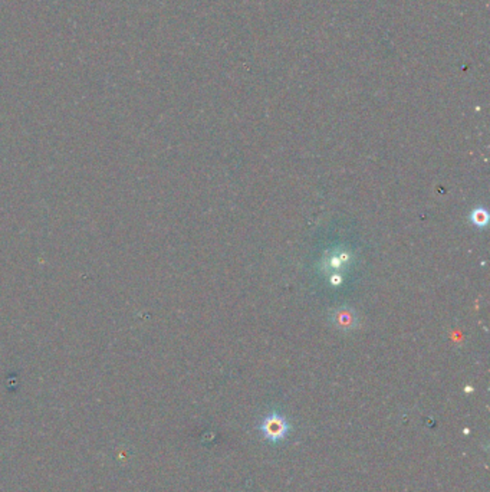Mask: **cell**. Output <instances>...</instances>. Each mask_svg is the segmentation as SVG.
Returning <instances> with one entry per match:
<instances>
[{"label":"cell","instance_id":"obj_1","mask_svg":"<svg viewBox=\"0 0 490 492\" xmlns=\"http://www.w3.org/2000/svg\"><path fill=\"white\" fill-rule=\"evenodd\" d=\"M354 254L351 249H348L347 246H333V248L328 249L321 262H319V270L322 274L332 275V274H347L351 266L354 265Z\"/></svg>","mask_w":490,"mask_h":492},{"label":"cell","instance_id":"obj_2","mask_svg":"<svg viewBox=\"0 0 490 492\" xmlns=\"http://www.w3.org/2000/svg\"><path fill=\"white\" fill-rule=\"evenodd\" d=\"M289 429H291V426H289L287 420L279 413L267 415L260 424L262 433L271 442H279L285 439L286 435L289 433Z\"/></svg>","mask_w":490,"mask_h":492},{"label":"cell","instance_id":"obj_3","mask_svg":"<svg viewBox=\"0 0 490 492\" xmlns=\"http://www.w3.org/2000/svg\"><path fill=\"white\" fill-rule=\"evenodd\" d=\"M329 321L337 330L348 332V331H352L358 327L360 317H358V314H356V311L354 308L342 305V307H338L333 311H331Z\"/></svg>","mask_w":490,"mask_h":492},{"label":"cell","instance_id":"obj_4","mask_svg":"<svg viewBox=\"0 0 490 492\" xmlns=\"http://www.w3.org/2000/svg\"><path fill=\"white\" fill-rule=\"evenodd\" d=\"M471 220H472L473 225L476 228H479V229L487 228V225H489V212H487V209L483 208V206H479V208L473 209L472 213H471Z\"/></svg>","mask_w":490,"mask_h":492},{"label":"cell","instance_id":"obj_5","mask_svg":"<svg viewBox=\"0 0 490 492\" xmlns=\"http://www.w3.org/2000/svg\"><path fill=\"white\" fill-rule=\"evenodd\" d=\"M326 278H328L331 286H340L344 284L345 275L344 274H332V275H328Z\"/></svg>","mask_w":490,"mask_h":492}]
</instances>
